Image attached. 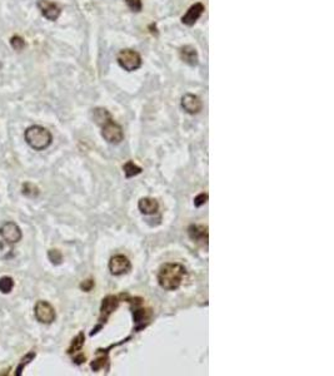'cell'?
Wrapping results in <instances>:
<instances>
[{"mask_svg": "<svg viewBox=\"0 0 334 376\" xmlns=\"http://www.w3.org/2000/svg\"><path fill=\"white\" fill-rule=\"evenodd\" d=\"M14 256V249L12 244H8L7 241H0V258L2 260H9Z\"/></svg>", "mask_w": 334, "mask_h": 376, "instance_id": "cell-19", "label": "cell"}, {"mask_svg": "<svg viewBox=\"0 0 334 376\" xmlns=\"http://www.w3.org/2000/svg\"><path fill=\"white\" fill-rule=\"evenodd\" d=\"M187 270L181 263L168 262L160 267L158 274V282L160 287L168 291H174L181 286Z\"/></svg>", "mask_w": 334, "mask_h": 376, "instance_id": "cell-1", "label": "cell"}, {"mask_svg": "<svg viewBox=\"0 0 334 376\" xmlns=\"http://www.w3.org/2000/svg\"><path fill=\"white\" fill-rule=\"evenodd\" d=\"M73 360H74V362H76L77 365H80V364H83V362L85 361V356L83 355V354H79V355L74 356Z\"/></svg>", "mask_w": 334, "mask_h": 376, "instance_id": "cell-27", "label": "cell"}, {"mask_svg": "<svg viewBox=\"0 0 334 376\" xmlns=\"http://www.w3.org/2000/svg\"><path fill=\"white\" fill-rule=\"evenodd\" d=\"M180 58L184 63H187L188 65L194 66L198 64V53L196 50V48L192 47V45H184L183 48L180 49Z\"/></svg>", "mask_w": 334, "mask_h": 376, "instance_id": "cell-14", "label": "cell"}, {"mask_svg": "<svg viewBox=\"0 0 334 376\" xmlns=\"http://www.w3.org/2000/svg\"><path fill=\"white\" fill-rule=\"evenodd\" d=\"M14 289V280L9 276H3L0 279V292L8 295Z\"/></svg>", "mask_w": 334, "mask_h": 376, "instance_id": "cell-21", "label": "cell"}, {"mask_svg": "<svg viewBox=\"0 0 334 376\" xmlns=\"http://www.w3.org/2000/svg\"><path fill=\"white\" fill-rule=\"evenodd\" d=\"M39 10L42 12L43 17L47 18L48 20L55 21L61 14V8L57 3L49 2V0H38L36 3Z\"/></svg>", "mask_w": 334, "mask_h": 376, "instance_id": "cell-9", "label": "cell"}, {"mask_svg": "<svg viewBox=\"0 0 334 376\" xmlns=\"http://www.w3.org/2000/svg\"><path fill=\"white\" fill-rule=\"evenodd\" d=\"M0 236L4 241L8 244L15 245L21 240V230L19 226L15 222H5L4 225L0 227Z\"/></svg>", "mask_w": 334, "mask_h": 376, "instance_id": "cell-8", "label": "cell"}, {"mask_svg": "<svg viewBox=\"0 0 334 376\" xmlns=\"http://www.w3.org/2000/svg\"><path fill=\"white\" fill-rule=\"evenodd\" d=\"M208 201V193H200L194 198V206L196 207H200L203 206L204 203H207Z\"/></svg>", "mask_w": 334, "mask_h": 376, "instance_id": "cell-25", "label": "cell"}, {"mask_svg": "<svg viewBox=\"0 0 334 376\" xmlns=\"http://www.w3.org/2000/svg\"><path fill=\"white\" fill-rule=\"evenodd\" d=\"M10 45H12L13 49L17 50V52H21V50L25 49V47H26L25 41H24V39L19 36L12 37V39H10Z\"/></svg>", "mask_w": 334, "mask_h": 376, "instance_id": "cell-22", "label": "cell"}, {"mask_svg": "<svg viewBox=\"0 0 334 376\" xmlns=\"http://www.w3.org/2000/svg\"><path fill=\"white\" fill-rule=\"evenodd\" d=\"M101 137L108 143L118 145L124 138V132H123L122 125L114 122L113 119H110L105 124L101 125Z\"/></svg>", "mask_w": 334, "mask_h": 376, "instance_id": "cell-5", "label": "cell"}, {"mask_svg": "<svg viewBox=\"0 0 334 376\" xmlns=\"http://www.w3.org/2000/svg\"><path fill=\"white\" fill-rule=\"evenodd\" d=\"M138 209L143 215H154L159 211V203H158L157 199L151 198V197H144V198L139 199Z\"/></svg>", "mask_w": 334, "mask_h": 376, "instance_id": "cell-13", "label": "cell"}, {"mask_svg": "<svg viewBox=\"0 0 334 376\" xmlns=\"http://www.w3.org/2000/svg\"><path fill=\"white\" fill-rule=\"evenodd\" d=\"M34 315L39 322L44 325H50L57 319V313L54 307L48 301H38L34 306Z\"/></svg>", "mask_w": 334, "mask_h": 376, "instance_id": "cell-6", "label": "cell"}, {"mask_svg": "<svg viewBox=\"0 0 334 376\" xmlns=\"http://www.w3.org/2000/svg\"><path fill=\"white\" fill-rule=\"evenodd\" d=\"M92 117L93 121L98 125H100V127L103 124H105L108 121L113 119L112 118V114L105 108H94L92 112Z\"/></svg>", "mask_w": 334, "mask_h": 376, "instance_id": "cell-15", "label": "cell"}, {"mask_svg": "<svg viewBox=\"0 0 334 376\" xmlns=\"http://www.w3.org/2000/svg\"><path fill=\"white\" fill-rule=\"evenodd\" d=\"M205 8L202 3H196V4L192 5L191 8L188 9V12L181 17V23L185 24V25L192 26L197 23V20L199 19L200 17L204 13Z\"/></svg>", "mask_w": 334, "mask_h": 376, "instance_id": "cell-11", "label": "cell"}, {"mask_svg": "<svg viewBox=\"0 0 334 376\" xmlns=\"http://www.w3.org/2000/svg\"><path fill=\"white\" fill-rule=\"evenodd\" d=\"M181 108L189 114H198L202 111L203 103L198 95L187 93L181 97Z\"/></svg>", "mask_w": 334, "mask_h": 376, "instance_id": "cell-10", "label": "cell"}, {"mask_svg": "<svg viewBox=\"0 0 334 376\" xmlns=\"http://www.w3.org/2000/svg\"><path fill=\"white\" fill-rule=\"evenodd\" d=\"M132 270L129 258L124 255H116L109 261V271L114 276H122Z\"/></svg>", "mask_w": 334, "mask_h": 376, "instance_id": "cell-7", "label": "cell"}, {"mask_svg": "<svg viewBox=\"0 0 334 376\" xmlns=\"http://www.w3.org/2000/svg\"><path fill=\"white\" fill-rule=\"evenodd\" d=\"M24 140H25L26 145L33 148L34 151H44L52 145L53 135L47 128L35 124L26 128L25 133H24Z\"/></svg>", "mask_w": 334, "mask_h": 376, "instance_id": "cell-2", "label": "cell"}, {"mask_svg": "<svg viewBox=\"0 0 334 376\" xmlns=\"http://www.w3.org/2000/svg\"><path fill=\"white\" fill-rule=\"evenodd\" d=\"M21 193L25 197H28V198H36V197L39 196L40 191L35 185H33V183L25 182L23 183V187H21Z\"/></svg>", "mask_w": 334, "mask_h": 376, "instance_id": "cell-17", "label": "cell"}, {"mask_svg": "<svg viewBox=\"0 0 334 376\" xmlns=\"http://www.w3.org/2000/svg\"><path fill=\"white\" fill-rule=\"evenodd\" d=\"M84 341H85L84 334H83V332H79V334L73 338L70 346H69V349H68L69 355H73V354L79 353V351L82 350L83 345H84Z\"/></svg>", "mask_w": 334, "mask_h": 376, "instance_id": "cell-16", "label": "cell"}, {"mask_svg": "<svg viewBox=\"0 0 334 376\" xmlns=\"http://www.w3.org/2000/svg\"><path fill=\"white\" fill-rule=\"evenodd\" d=\"M35 356H36V354L34 353V351H31V353H28V354H26V355H24L23 359L20 360L19 365H18V366H17V369H15L14 375L15 376H19V375L23 374V370L25 369L26 365L30 364V362L33 361L34 359H35Z\"/></svg>", "mask_w": 334, "mask_h": 376, "instance_id": "cell-18", "label": "cell"}, {"mask_svg": "<svg viewBox=\"0 0 334 376\" xmlns=\"http://www.w3.org/2000/svg\"><path fill=\"white\" fill-rule=\"evenodd\" d=\"M93 286H94V282H93V280H87V281L82 282L80 284V289L84 290L85 292H89L90 290L93 289Z\"/></svg>", "mask_w": 334, "mask_h": 376, "instance_id": "cell-26", "label": "cell"}, {"mask_svg": "<svg viewBox=\"0 0 334 376\" xmlns=\"http://www.w3.org/2000/svg\"><path fill=\"white\" fill-rule=\"evenodd\" d=\"M188 234L193 241L198 244H208V227L203 225H191L188 227Z\"/></svg>", "mask_w": 334, "mask_h": 376, "instance_id": "cell-12", "label": "cell"}, {"mask_svg": "<svg viewBox=\"0 0 334 376\" xmlns=\"http://www.w3.org/2000/svg\"><path fill=\"white\" fill-rule=\"evenodd\" d=\"M123 169H124L125 177H127V178L134 177V176L140 175L141 170H143L140 167L137 166V164H135L133 161H128L127 163L123 166Z\"/></svg>", "mask_w": 334, "mask_h": 376, "instance_id": "cell-20", "label": "cell"}, {"mask_svg": "<svg viewBox=\"0 0 334 376\" xmlns=\"http://www.w3.org/2000/svg\"><path fill=\"white\" fill-rule=\"evenodd\" d=\"M48 257H49L50 262H52L53 265H60L61 261H63V256H61L60 251L58 250L48 251Z\"/></svg>", "mask_w": 334, "mask_h": 376, "instance_id": "cell-23", "label": "cell"}, {"mask_svg": "<svg viewBox=\"0 0 334 376\" xmlns=\"http://www.w3.org/2000/svg\"><path fill=\"white\" fill-rule=\"evenodd\" d=\"M125 3H127L128 8H129L133 13H139L141 10V8H143L141 0H125Z\"/></svg>", "mask_w": 334, "mask_h": 376, "instance_id": "cell-24", "label": "cell"}, {"mask_svg": "<svg viewBox=\"0 0 334 376\" xmlns=\"http://www.w3.org/2000/svg\"><path fill=\"white\" fill-rule=\"evenodd\" d=\"M118 63L124 71L134 72L141 66V57L137 50L123 49L118 54Z\"/></svg>", "mask_w": 334, "mask_h": 376, "instance_id": "cell-3", "label": "cell"}, {"mask_svg": "<svg viewBox=\"0 0 334 376\" xmlns=\"http://www.w3.org/2000/svg\"><path fill=\"white\" fill-rule=\"evenodd\" d=\"M119 302H120V300L118 296L108 295L105 298H103V302H101V306H100V317H99V322H100V325H98V326L93 330V332L90 335L97 334L98 329H100L101 325L105 324L106 320L109 319V316H110V315L113 314L117 309H118Z\"/></svg>", "mask_w": 334, "mask_h": 376, "instance_id": "cell-4", "label": "cell"}]
</instances>
